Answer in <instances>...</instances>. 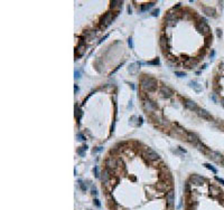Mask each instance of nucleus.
I'll use <instances>...</instances> for the list:
<instances>
[{"label": "nucleus", "instance_id": "38", "mask_svg": "<svg viewBox=\"0 0 224 210\" xmlns=\"http://www.w3.org/2000/svg\"><path fill=\"white\" fill-rule=\"evenodd\" d=\"M101 150H102V146H99V148H98V149H95L93 152H99V151H101Z\"/></svg>", "mask_w": 224, "mask_h": 210}, {"label": "nucleus", "instance_id": "33", "mask_svg": "<svg viewBox=\"0 0 224 210\" xmlns=\"http://www.w3.org/2000/svg\"><path fill=\"white\" fill-rule=\"evenodd\" d=\"M77 137H79V140L80 141H83L85 139L84 136H83V134H81V133H77Z\"/></svg>", "mask_w": 224, "mask_h": 210}, {"label": "nucleus", "instance_id": "35", "mask_svg": "<svg viewBox=\"0 0 224 210\" xmlns=\"http://www.w3.org/2000/svg\"><path fill=\"white\" fill-rule=\"evenodd\" d=\"M128 44H129V46H130V48H132V39H131V38H129Z\"/></svg>", "mask_w": 224, "mask_h": 210}, {"label": "nucleus", "instance_id": "2", "mask_svg": "<svg viewBox=\"0 0 224 210\" xmlns=\"http://www.w3.org/2000/svg\"><path fill=\"white\" fill-rule=\"evenodd\" d=\"M196 29L199 34H203L205 36H208L210 35V31H211V28L210 26L207 25V22H197L196 23Z\"/></svg>", "mask_w": 224, "mask_h": 210}, {"label": "nucleus", "instance_id": "9", "mask_svg": "<svg viewBox=\"0 0 224 210\" xmlns=\"http://www.w3.org/2000/svg\"><path fill=\"white\" fill-rule=\"evenodd\" d=\"M146 155L148 158V160H150V161L159 160V155L157 154V152H155L154 150H151L150 148H147V149H146Z\"/></svg>", "mask_w": 224, "mask_h": 210}, {"label": "nucleus", "instance_id": "11", "mask_svg": "<svg viewBox=\"0 0 224 210\" xmlns=\"http://www.w3.org/2000/svg\"><path fill=\"white\" fill-rule=\"evenodd\" d=\"M101 181H102V183H104V184H107L109 182V180H110V178H111V175H110V171L109 170H102V172H101Z\"/></svg>", "mask_w": 224, "mask_h": 210}, {"label": "nucleus", "instance_id": "12", "mask_svg": "<svg viewBox=\"0 0 224 210\" xmlns=\"http://www.w3.org/2000/svg\"><path fill=\"white\" fill-rule=\"evenodd\" d=\"M143 104H145V107L146 110H148V111H154V110H156V108L158 107L157 104L155 102H152V101H150V99H146L145 102H143Z\"/></svg>", "mask_w": 224, "mask_h": 210}, {"label": "nucleus", "instance_id": "30", "mask_svg": "<svg viewBox=\"0 0 224 210\" xmlns=\"http://www.w3.org/2000/svg\"><path fill=\"white\" fill-rule=\"evenodd\" d=\"M215 180H216V181H217L218 183H221V184H222V186H224V180H223V179H221V178H218L217 175H216V177H215Z\"/></svg>", "mask_w": 224, "mask_h": 210}, {"label": "nucleus", "instance_id": "10", "mask_svg": "<svg viewBox=\"0 0 224 210\" xmlns=\"http://www.w3.org/2000/svg\"><path fill=\"white\" fill-rule=\"evenodd\" d=\"M186 134H187V139H188V141L191 143H193L194 145H197V143L199 142V137L197 136V135L194 133V132H189V131H187L186 132Z\"/></svg>", "mask_w": 224, "mask_h": 210}, {"label": "nucleus", "instance_id": "26", "mask_svg": "<svg viewBox=\"0 0 224 210\" xmlns=\"http://www.w3.org/2000/svg\"><path fill=\"white\" fill-rule=\"evenodd\" d=\"M146 64H148V65H158L159 64V59L156 58V59H154V60H150V61H148V63H146Z\"/></svg>", "mask_w": 224, "mask_h": 210}, {"label": "nucleus", "instance_id": "32", "mask_svg": "<svg viewBox=\"0 0 224 210\" xmlns=\"http://www.w3.org/2000/svg\"><path fill=\"white\" fill-rule=\"evenodd\" d=\"M152 16H154V17H156V16H158L159 15V9H157V10H154V11H152V14H151Z\"/></svg>", "mask_w": 224, "mask_h": 210}, {"label": "nucleus", "instance_id": "28", "mask_svg": "<svg viewBox=\"0 0 224 210\" xmlns=\"http://www.w3.org/2000/svg\"><path fill=\"white\" fill-rule=\"evenodd\" d=\"M79 186H80V188L82 189V191H85V190H86V187L84 186V183H83V181L82 180H79Z\"/></svg>", "mask_w": 224, "mask_h": 210}, {"label": "nucleus", "instance_id": "37", "mask_svg": "<svg viewBox=\"0 0 224 210\" xmlns=\"http://www.w3.org/2000/svg\"><path fill=\"white\" fill-rule=\"evenodd\" d=\"M75 77L76 78H80V72L77 70V72H75Z\"/></svg>", "mask_w": 224, "mask_h": 210}, {"label": "nucleus", "instance_id": "36", "mask_svg": "<svg viewBox=\"0 0 224 210\" xmlns=\"http://www.w3.org/2000/svg\"><path fill=\"white\" fill-rule=\"evenodd\" d=\"M94 174H95V177H99V173H98V168H94Z\"/></svg>", "mask_w": 224, "mask_h": 210}, {"label": "nucleus", "instance_id": "21", "mask_svg": "<svg viewBox=\"0 0 224 210\" xmlns=\"http://www.w3.org/2000/svg\"><path fill=\"white\" fill-rule=\"evenodd\" d=\"M87 150V146H82V148H79V149L76 150V152H77V154L80 155V157H84V152Z\"/></svg>", "mask_w": 224, "mask_h": 210}, {"label": "nucleus", "instance_id": "15", "mask_svg": "<svg viewBox=\"0 0 224 210\" xmlns=\"http://www.w3.org/2000/svg\"><path fill=\"white\" fill-rule=\"evenodd\" d=\"M204 14L206 16H210V17H215L216 16V10L214 8H211V7H205L203 9Z\"/></svg>", "mask_w": 224, "mask_h": 210}, {"label": "nucleus", "instance_id": "16", "mask_svg": "<svg viewBox=\"0 0 224 210\" xmlns=\"http://www.w3.org/2000/svg\"><path fill=\"white\" fill-rule=\"evenodd\" d=\"M189 85H191V87L192 88L195 90L196 93H201L202 92V85H199L197 82H191L189 83Z\"/></svg>", "mask_w": 224, "mask_h": 210}, {"label": "nucleus", "instance_id": "5", "mask_svg": "<svg viewBox=\"0 0 224 210\" xmlns=\"http://www.w3.org/2000/svg\"><path fill=\"white\" fill-rule=\"evenodd\" d=\"M105 165H107V170L110 171L111 169L114 170L118 168V162H116V160L113 157H109L107 159V161H105Z\"/></svg>", "mask_w": 224, "mask_h": 210}, {"label": "nucleus", "instance_id": "22", "mask_svg": "<svg viewBox=\"0 0 224 210\" xmlns=\"http://www.w3.org/2000/svg\"><path fill=\"white\" fill-rule=\"evenodd\" d=\"M110 3H111V8H116V6L122 7V1H119V0H112Z\"/></svg>", "mask_w": 224, "mask_h": 210}, {"label": "nucleus", "instance_id": "27", "mask_svg": "<svg viewBox=\"0 0 224 210\" xmlns=\"http://www.w3.org/2000/svg\"><path fill=\"white\" fill-rule=\"evenodd\" d=\"M185 192L186 193L191 192V183H189V182H186V183H185Z\"/></svg>", "mask_w": 224, "mask_h": 210}, {"label": "nucleus", "instance_id": "8", "mask_svg": "<svg viewBox=\"0 0 224 210\" xmlns=\"http://www.w3.org/2000/svg\"><path fill=\"white\" fill-rule=\"evenodd\" d=\"M197 114H198V116L202 117L203 120H206V121H212L213 120L212 114H211L210 112H207L206 110H204V108H199V110L197 111Z\"/></svg>", "mask_w": 224, "mask_h": 210}, {"label": "nucleus", "instance_id": "41", "mask_svg": "<svg viewBox=\"0 0 224 210\" xmlns=\"http://www.w3.org/2000/svg\"><path fill=\"white\" fill-rule=\"evenodd\" d=\"M221 105L224 107V98H222V101H221Z\"/></svg>", "mask_w": 224, "mask_h": 210}, {"label": "nucleus", "instance_id": "4", "mask_svg": "<svg viewBox=\"0 0 224 210\" xmlns=\"http://www.w3.org/2000/svg\"><path fill=\"white\" fill-rule=\"evenodd\" d=\"M160 94H161V96L165 97V98H170V97L174 95V90L169 87V86L163 85V86L160 87Z\"/></svg>", "mask_w": 224, "mask_h": 210}, {"label": "nucleus", "instance_id": "19", "mask_svg": "<svg viewBox=\"0 0 224 210\" xmlns=\"http://www.w3.org/2000/svg\"><path fill=\"white\" fill-rule=\"evenodd\" d=\"M155 5V2H149V3H145V5H142V6L140 7V10L141 11H146V10H148V9H150L152 6Z\"/></svg>", "mask_w": 224, "mask_h": 210}, {"label": "nucleus", "instance_id": "7", "mask_svg": "<svg viewBox=\"0 0 224 210\" xmlns=\"http://www.w3.org/2000/svg\"><path fill=\"white\" fill-rule=\"evenodd\" d=\"M184 105L186 106V108H188L189 111H198V110H199L197 104H196L194 101H192V99L184 98Z\"/></svg>", "mask_w": 224, "mask_h": 210}, {"label": "nucleus", "instance_id": "14", "mask_svg": "<svg viewBox=\"0 0 224 210\" xmlns=\"http://www.w3.org/2000/svg\"><path fill=\"white\" fill-rule=\"evenodd\" d=\"M165 20L169 23H175L179 20V18H177V14H170V12H168L166 18H165Z\"/></svg>", "mask_w": 224, "mask_h": 210}, {"label": "nucleus", "instance_id": "6", "mask_svg": "<svg viewBox=\"0 0 224 210\" xmlns=\"http://www.w3.org/2000/svg\"><path fill=\"white\" fill-rule=\"evenodd\" d=\"M189 180L192 181V183L195 184V186H202V184L205 182V179L199 174H192L191 178H189Z\"/></svg>", "mask_w": 224, "mask_h": 210}, {"label": "nucleus", "instance_id": "20", "mask_svg": "<svg viewBox=\"0 0 224 210\" xmlns=\"http://www.w3.org/2000/svg\"><path fill=\"white\" fill-rule=\"evenodd\" d=\"M210 155L211 157L210 158H212L213 160H215V161H220V159H221V154L220 153H217V152H211L210 153Z\"/></svg>", "mask_w": 224, "mask_h": 210}, {"label": "nucleus", "instance_id": "40", "mask_svg": "<svg viewBox=\"0 0 224 210\" xmlns=\"http://www.w3.org/2000/svg\"><path fill=\"white\" fill-rule=\"evenodd\" d=\"M92 193H93V195H98V191H96V190L95 189H93V190H92Z\"/></svg>", "mask_w": 224, "mask_h": 210}, {"label": "nucleus", "instance_id": "18", "mask_svg": "<svg viewBox=\"0 0 224 210\" xmlns=\"http://www.w3.org/2000/svg\"><path fill=\"white\" fill-rule=\"evenodd\" d=\"M82 115H83V112L80 110V107H79V105H75V116H76V119L79 120V122L81 121V119H82Z\"/></svg>", "mask_w": 224, "mask_h": 210}, {"label": "nucleus", "instance_id": "17", "mask_svg": "<svg viewBox=\"0 0 224 210\" xmlns=\"http://www.w3.org/2000/svg\"><path fill=\"white\" fill-rule=\"evenodd\" d=\"M159 44H160V46H161V48H163V49H165V48H166L167 45L169 46L168 39H167L166 36H164V35H163L161 37H160V41H159Z\"/></svg>", "mask_w": 224, "mask_h": 210}, {"label": "nucleus", "instance_id": "24", "mask_svg": "<svg viewBox=\"0 0 224 210\" xmlns=\"http://www.w3.org/2000/svg\"><path fill=\"white\" fill-rule=\"evenodd\" d=\"M204 165H205V168H207V169H208V170H211V171H212L213 173H217V170H216V169H215V168H214V166H213V165H211L210 163H205V164H204Z\"/></svg>", "mask_w": 224, "mask_h": 210}, {"label": "nucleus", "instance_id": "23", "mask_svg": "<svg viewBox=\"0 0 224 210\" xmlns=\"http://www.w3.org/2000/svg\"><path fill=\"white\" fill-rule=\"evenodd\" d=\"M210 190H211V192L213 193L214 195H218V193L221 192V190L220 189H217V188L215 187V186H211L210 187Z\"/></svg>", "mask_w": 224, "mask_h": 210}, {"label": "nucleus", "instance_id": "3", "mask_svg": "<svg viewBox=\"0 0 224 210\" xmlns=\"http://www.w3.org/2000/svg\"><path fill=\"white\" fill-rule=\"evenodd\" d=\"M112 20H113L112 14H110V12H107V14H105V15L101 18V21H100V26H101L102 28H105V27H108L109 25L112 22Z\"/></svg>", "mask_w": 224, "mask_h": 210}, {"label": "nucleus", "instance_id": "13", "mask_svg": "<svg viewBox=\"0 0 224 210\" xmlns=\"http://www.w3.org/2000/svg\"><path fill=\"white\" fill-rule=\"evenodd\" d=\"M167 206H168L169 208H172L173 206H174V201H175V195H174V191H172V190H169L168 193H167Z\"/></svg>", "mask_w": 224, "mask_h": 210}, {"label": "nucleus", "instance_id": "25", "mask_svg": "<svg viewBox=\"0 0 224 210\" xmlns=\"http://www.w3.org/2000/svg\"><path fill=\"white\" fill-rule=\"evenodd\" d=\"M167 184L166 183H159V184H157V189L158 190H163V191H166L167 190Z\"/></svg>", "mask_w": 224, "mask_h": 210}, {"label": "nucleus", "instance_id": "31", "mask_svg": "<svg viewBox=\"0 0 224 210\" xmlns=\"http://www.w3.org/2000/svg\"><path fill=\"white\" fill-rule=\"evenodd\" d=\"M222 35H223V32H222V30L218 28V29H216V36H217L218 38H221Z\"/></svg>", "mask_w": 224, "mask_h": 210}, {"label": "nucleus", "instance_id": "34", "mask_svg": "<svg viewBox=\"0 0 224 210\" xmlns=\"http://www.w3.org/2000/svg\"><path fill=\"white\" fill-rule=\"evenodd\" d=\"M94 203H95V206H96V207H100V206H101V204H100V202H99V200H98V199H94Z\"/></svg>", "mask_w": 224, "mask_h": 210}, {"label": "nucleus", "instance_id": "42", "mask_svg": "<svg viewBox=\"0 0 224 210\" xmlns=\"http://www.w3.org/2000/svg\"><path fill=\"white\" fill-rule=\"evenodd\" d=\"M207 67V65L206 64H205V65H203V66H202V68H203V69H205V68H206Z\"/></svg>", "mask_w": 224, "mask_h": 210}, {"label": "nucleus", "instance_id": "1", "mask_svg": "<svg viewBox=\"0 0 224 210\" xmlns=\"http://www.w3.org/2000/svg\"><path fill=\"white\" fill-rule=\"evenodd\" d=\"M141 86L146 90H148V92H155L157 90V81L155 78H152V77L145 76L141 79Z\"/></svg>", "mask_w": 224, "mask_h": 210}, {"label": "nucleus", "instance_id": "29", "mask_svg": "<svg viewBox=\"0 0 224 210\" xmlns=\"http://www.w3.org/2000/svg\"><path fill=\"white\" fill-rule=\"evenodd\" d=\"M175 75H177L178 77H185V76H186V74L183 73V72H175Z\"/></svg>", "mask_w": 224, "mask_h": 210}, {"label": "nucleus", "instance_id": "39", "mask_svg": "<svg viewBox=\"0 0 224 210\" xmlns=\"http://www.w3.org/2000/svg\"><path fill=\"white\" fill-rule=\"evenodd\" d=\"M138 121H139V125H141V124H142V117H139Z\"/></svg>", "mask_w": 224, "mask_h": 210}]
</instances>
